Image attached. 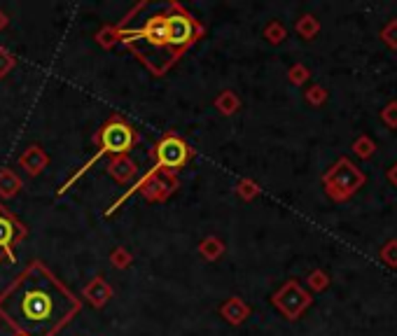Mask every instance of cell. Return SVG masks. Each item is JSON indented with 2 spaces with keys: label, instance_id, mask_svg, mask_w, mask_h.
<instances>
[{
  "label": "cell",
  "instance_id": "obj_1",
  "mask_svg": "<svg viewBox=\"0 0 397 336\" xmlns=\"http://www.w3.org/2000/svg\"><path fill=\"white\" fill-rule=\"evenodd\" d=\"M82 313V299L33 259L0 290V323L19 336H58Z\"/></svg>",
  "mask_w": 397,
  "mask_h": 336
},
{
  "label": "cell",
  "instance_id": "obj_10",
  "mask_svg": "<svg viewBox=\"0 0 397 336\" xmlns=\"http://www.w3.org/2000/svg\"><path fill=\"white\" fill-rule=\"evenodd\" d=\"M19 166L24 168L28 175H40L49 166V155L45 152L42 145H28V148L19 155Z\"/></svg>",
  "mask_w": 397,
  "mask_h": 336
},
{
  "label": "cell",
  "instance_id": "obj_4",
  "mask_svg": "<svg viewBox=\"0 0 397 336\" xmlns=\"http://www.w3.org/2000/svg\"><path fill=\"white\" fill-rule=\"evenodd\" d=\"M192 159H194V150L189 148V143L185 138H182L178 131H166V134L152 145V150H150L152 166L143 178H150V175H157V173L178 175Z\"/></svg>",
  "mask_w": 397,
  "mask_h": 336
},
{
  "label": "cell",
  "instance_id": "obj_23",
  "mask_svg": "<svg viewBox=\"0 0 397 336\" xmlns=\"http://www.w3.org/2000/svg\"><path fill=\"white\" fill-rule=\"evenodd\" d=\"M306 98L311 101V103H318V101H322V91L320 89H311L306 93Z\"/></svg>",
  "mask_w": 397,
  "mask_h": 336
},
{
  "label": "cell",
  "instance_id": "obj_15",
  "mask_svg": "<svg viewBox=\"0 0 397 336\" xmlns=\"http://www.w3.org/2000/svg\"><path fill=\"white\" fill-rule=\"evenodd\" d=\"M213 105H215V110L220 115H225V117H232V115H237L239 112V108H241V98L234 93L232 89H225V91H220L215 101H213Z\"/></svg>",
  "mask_w": 397,
  "mask_h": 336
},
{
  "label": "cell",
  "instance_id": "obj_24",
  "mask_svg": "<svg viewBox=\"0 0 397 336\" xmlns=\"http://www.w3.org/2000/svg\"><path fill=\"white\" fill-rule=\"evenodd\" d=\"M7 26H10V17H7V12L0 10V31H5Z\"/></svg>",
  "mask_w": 397,
  "mask_h": 336
},
{
  "label": "cell",
  "instance_id": "obj_11",
  "mask_svg": "<svg viewBox=\"0 0 397 336\" xmlns=\"http://www.w3.org/2000/svg\"><path fill=\"white\" fill-rule=\"evenodd\" d=\"M108 175L113 178L117 185H127L138 175V164L131 159L129 155H120V157H113L106 166Z\"/></svg>",
  "mask_w": 397,
  "mask_h": 336
},
{
  "label": "cell",
  "instance_id": "obj_22",
  "mask_svg": "<svg viewBox=\"0 0 397 336\" xmlns=\"http://www.w3.org/2000/svg\"><path fill=\"white\" fill-rule=\"evenodd\" d=\"M308 75H306V68H301V65H295V68L290 70V82L301 84Z\"/></svg>",
  "mask_w": 397,
  "mask_h": 336
},
{
  "label": "cell",
  "instance_id": "obj_13",
  "mask_svg": "<svg viewBox=\"0 0 397 336\" xmlns=\"http://www.w3.org/2000/svg\"><path fill=\"white\" fill-rule=\"evenodd\" d=\"M21 189H24V180H21L12 168H3V171H0V199L3 201L14 199Z\"/></svg>",
  "mask_w": 397,
  "mask_h": 336
},
{
  "label": "cell",
  "instance_id": "obj_9",
  "mask_svg": "<svg viewBox=\"0 0 397 336\" xmlns=\"http://www.w3.org/2000/svg\"><path fill=\"white\" fill-rule=\"evenodd\" d=\"M115 297V290L113 285H110L103 276H96V278H92L89 283L82 287V299L89 306H94V309H106V306L110 304V299Z\"/></svg>",
  "mask_w": 397,
  "mask_h": 336
},
{
  "label": "cell",
  "instance_id": "obj_6",
  "mask_svg": "<svg viewBox=\"0 0 397 336\" xmlns=\"http://www.w3.org/2000/svg\"><path fill=\"white\" fill-rule=\"evenodd\" d=\"M28 238V226L0 203V264L17 261V247Z\"/></svg>",
  "mask_w": 397,
  "mask_h": 336
},
{
  "label": "cell",
  "instance_id": "obj_26",
  "mask_svg": "<svg viewBox=\"0 0 397 336\" xmlns=\"http://www.w3.org/2000/svg\"><path fill=\"white\" fill-rule=\"evenodd\" d=\"M14 336H19V334H14Z\"/></svg>",
  "mask_w": 397,
  "mask_h": 336
},
{
  "label": "cell",
  "instance_id": "obj_3",
  "mask_svg": "<svg viewBox=\"0 0 397 336\" xmlns=\"http://www.w3.org/2000/svg\"><path fill=\"white\" fill-rule=\"evenodd\" d=\"M138 143H141V134H138V131L131 127V124L124 119L122 115H110L108 119L99 127L96 134H94V145H96V152H94V155L87 159V162L80 166L61 187L56 189V196H63L68 189L75 187V182L80 178H84V175L89 173L92 168L96 166V162H101L103 157L113 159V157H120V155H129V152L134 150Z\"/></svg>",
  "mask_w": 397,
  "mask_h": 336
},
{
  "label": "cell",
  "instance_id": "obj_25",
  "mask_svg": "<svg viewBox=\"0 0 397 336\" xmlns=\"http://www.w3.org/2000/svg\"><path fill=\"white\" fill-rule=\"evenodd\" d=\"M391 180L395 182V185H397V166L393 168V171H391Z\"/></svg>",
  "mask_w": 397,
  "mask_h": 336
},
{
  "label": "cell",
  "instance_id": "obj_19",
  "mask_svg": "<svg viewBox=\"0 0 397 336\" xmlns=\"http://www.w3.org/2000/svg\"><path fill=\"white\" fill-rule=\"evenodd\" d=\"M14 68H17V56H14L10 49L0 47V79L10 75Z\"/></svg>",
  "mask_w": 397,
  "mask_h": 336
},
{
  "label": "cell",
  "instance_id": "obj_8",
  "mask_svg": "<svg viewBox=\"0 0 397 336\" xmlns=\"http://www.w3.org/2000/svg\"><path fill=\"white\" fill-rule=\"evenodd\" d=\"M271 302H274L276 309L288 320H297L301 313L311 306V295H308L297 280H288L274 297H271Z\"/></svg>",
  "mask_w": 397,
  "mask_h": 336
},
{
  "label": "cell",
  "instance_id": "obj_7",
  "mask_svg": "<svg viewBox=\"0 0 397 336\" xmlns=\"http://www.w3.org/2000/svg\"><path fill=\"white\" fill-rule=\"evenodd\" d=\"M360 182H363V175H360L358 168L353 166L351 162H346V159H341V162L325 175L327 194L332 196V199H336V201L351 196L360 187Z\"/></svg>",
  "mask_w": 397,
  "mask_h": 336
},
{
  "label": "cell",
  "instance_id": "obj_14",
  "mask_svg": "<svg viewBox=\"0 0 397 336\" xmlns=\"http://www.w3.org/2000/svg\"><path fill=\"white\" fill-rule=\"evenodd\" d=\"M196 250H198V254H201V259H206V261H218V259L225 254L227 245H225V240L220 238V236L210 233V236L201 238V243H198Z\"/></svg>",
  "mask_w": 397,
  "mask_h": 336
},
{
  "label": "cell",
  "instance_id": "obj_16",
  "mask_svg": "<svg viewBox=\"0 0 397 336\" xmlns=\"http://www.w3.org/2000/svg\"><path fill=\"white\" fill-rule=\"evenodd\" d=\"M96 45L103 49H113L115 45H120V26L117 24H103L96 35H94Z\"/></svg>",
  "mask_w": 397,
  "mask_h": 336
},
{
  "label": "cell",
  "instance_id": "obj_18",
  "mask_svg": "<svg viewBox=\"0 0 397 336\" xmlns=\"http://www.w3.org/2000/svg\"><path fill=\"white\" fill-rule=\"evenodd\" d=\"M237 194L244 201H253V199H257V196H260V187H257L255 180L246 178V180H241L239 185H237Z\"/></svg>",
  "mask_w": 397,
  "mask_h": 336
},
{
  "label": "cell",
  "instance_id": "obj_2",
  "mask_svg": "<svg viewBox=\"0 0 397 336\" xmlns=\"http://www.w3.org/2000/svg\"><path fill=\"white\" fill-rule=\"evenodd\" d=\"M143 3L145 0L134 5L117 21V26H120V42L154 77H164L180 61V56L175 54L171 45V35H168L166 5L154 7L150 3V14L143 17Z\"/></svg>",
  "mask_w": 397,
  "mask_h": 336
},
{
  "label": "cell",
  "instance_id": "obj_21",
  "mask_svg": "<svg viewBox=\"0 0 397 336\" xmlns=\"http://www.w3.org/2000/svg\"><path fill=\"white\" fill-rule=\"evenodd\" d=\"M264 38H267L271 45H278V42L285 40V28L278 24V21H271V24L264 28Z\"/></svg>",
  "mask_w": 397,
  "mask_h": 336
},
{
  "label": "cell",
  "instance_id": "obj_12",
  "mask_svg": "<svg viewBox=\"0 0 397 336\" xmlns=\"http://www.w3.org/2000/svg\"><path fill=\"white\" fill-rule=\"evenodd\" d=\"M220 316H222L229 325L239 327L250 318V306L241 297H229L222 306H220Z\"/></svg>",
  "mask_w": 397,
  "mask_h": 336
},
{
  "label": "cell",
  "instance_id": "obj_5",
  "mask_svg": "<svg viewBox=\"0 0 397 336\" xmlns=\"http://www.w3.org/2000/svg\"><path fill=\"white\" fill-rule=\"evenodd\" d=\"M166 21H168V35H171V45L175 49V54L180 58L192 49L198 40L203 38L206 28L194 14H189L178 0L166 3Z\"/></svg>",
  "mask_w": 397,
  "mask_h": 336
},
{
  "label": "cell",
  "instance_id": "obj_20",
  "mask_svg": "<svg viewBox=\"0 0 397 336\" xmlns=\"http://www.w3.org/2000/svg\"><path fill=\"white\" fill-rule=\"evenodd\" d=\"M315 31H318V21H315L313 17H308V14L297 21V33L301 35V38L311 40L313 35H315Z\"/></svg>",
  "mask_w": 397,
  "mask_h": 336
},
{
  "label": "cell",
  "instance_id": "obj_17",
  "mask_svg": "<svg viewBox=\"0 0 397 336\" xmlns=\"http://www.w3.org/2000/svg\"><path fill=\"white\" fill-rule=\"evenodd\" d=\"M110 264H113V269H117V271H127V269L134 264V254H131L129 247L117 245L115 250L110 252Z\"/></svg>",
  "mask_w": 397,
  "mask_h": 336
}]
</instances>
